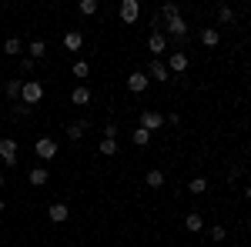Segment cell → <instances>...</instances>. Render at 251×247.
Returning a JSON list of instances; mask_svg holds the SVG:
<instances>
[{"label": "cell", "instance_id": "obj_1", "mask_svg": "<svg viewBox=\"0 0 251 247\" xmlns=\"http://www.w3.org/2000/svg\"><path fill=\"white\" fill-rule=\"evenodd\" d=\"M20 100L27 104V107H34L44 100V84L40 80H24V87H20Z\"/></svg>", "mask_w": 251, "mask_h": 247}, {"label": "cell", "instance_id": "obj_2", "mask_svg": "<svg viewBox=\"0 0 251 247\" xmlns=\"http://www.w3.org/2000/svg\"><path fill=\"white\" fill-rule=\"evenodd\" d=\"M34 151H37L40 160H54V157H57V151H60V144L54 140V137H37Z\"/></svg>", "mask_w": 251, "mask_h": 247}, {"label": "cell", "instance_id": "obj_3", "mask_svg": "<svg viewBox=\"0 0 251 247\" xmlns=\"http://www.w3.org/2000/svg\"><path fill=\"white\" fill-rule=\"evenodd\" d=\"M17 140H14V137H0V160H3V164H7V167H14V164H17Z\"/></svg>", "mask_w": 251, "mask_h": 247}, {"label": "cell", "instance_id": "obj_4", "mask_svg": "<svg viewBox=\"0 0 251 247\" xmlns=\"http://www.w3.org/2000/svg\"><path fill=\"white\" fill-rule=\"evenodd\" d=\"M141 127H144V131H161V127H164V117H161V111H151V107H148V111H141Z\"/></svg>", "mask_w": 251, "mask_h": 247}, {"label": "cell", "instance_id": "obj_5", "mask_svg": "<svg viewBox=\"0 0 251 247\" xmlns=\"http://www.w3.org/2000/svg\"><path fill=\"white\" fill-rule=\"evenodd\" d=\"M168 44H171V40L164 37L161 30H154V34L148 37V50L154 54V60H161V54H168Z\"/></svg>", "mask_w": 251, "mask_h": 247}, {"label": "cell", "instance_id": "obj_6", "mask_svg": "<svg viewBox=\"0 0 251 247\" xmlns=\"http://www.w3.org/2000/svg\"><path fill=\"white\" fill-rule=\"evenodd\" d=\"M117 14H121L124 23H137V17H141V3H137V0H121V10H117Z\"/></svg>", "mask_w": 251, "mask_h": 247}, {"label": "cell", "instance_id": "obj_7", "mask_svg": "<svg viewBox=\"0 0 251 247\" xmlns=\"http://www.w3.org/2000/svg\"><path fill=\"white\" fill-rule=\"evenodd\" d=\"M148 84H151V77L144 74V70H131V77H127V90L131 94H144Z\"/></svg>", "mask_w": 251, "mask_h": 247}, {"label": "cell", "instance_id": "obj_8", "mask_svg": "<svg viewBox=\"0 0 251 247\" xmlns=\"http://www.w3.org/2000/svg\"><path fill=\"white\" fill-rule=\"evenodd\" d=\"M188 64H191V57H188L184 50L168 54V70H171V74H184V70H188Z\"/></svg>", "mask_w": 251, "mask_h": 247}, {"label": "cell", "instance_id": "obj_9", "mask_svg": "<svg viewBox=\"0 0 251 247\" xmlns=\"http://www.w3.org/2000/svg\"><path fill=\"white\" fill-rule=\"evenodd\" d=\"M144 74L151 77V80H161V84H164V80H171L168 64H164V60H154V57H151V64H148V70H144Z\"/></svg>", "mask_w": 251, "mask_h": 247}, {"label": "cell", "instance_id": "obj_10", "mask_svg": "<svg viewBox=\"0 0 251 247\" xmlns=\"http://www.w3.org/2000/svg\"><path fill=\"white\" fill-rule=\"evenodd\" d=\"M71 104H74V107H87V104H91V87L77 84V87L71 90Z\"/></svg>", "mask_w": 251, "mask_h": 247}, {"label": "cell", "instance_id": "obj_11", "mask_svg": "<svg viewBox=\"0 0 251 247\" xmlns=\"http://www.w3.org/2000/svg\"><path fill=\"white\" fill-rule=\"evenodd\" d=\"M47 217H50V221H54V224H64V221H67V217H71V207H67V204H50V207H47Z\"/></svg>", "mask_w": 251, "mask_h": 247}, {"label": "cell", "instance_id": "obj_12", "mask_svg": "<svg viewBox=\"0 0 251 247\" xmlns=\"http://www.w3.org/2000/svg\"><path fill=\"white\" fill-rule=\"evenodd\" d=\"M64 47H67L71 54H77L80 47H84V34H80V30H67V34H64Z\"/></svg>", "mask_w": 251, "mask_h": 247}, {"label": "cell", "instance_id": "obj_13", "mask_svg": "<svg viewBox=\"0 0 251 247\" xmlns=\"http://www.w3.org/2000/svg\"><path fill=\"white\" fill-rule=\"evenodd\" d=\"M27 57L30 60H44L47 57V40H30V44H27Z\"/></svg>", "mask_w": 251, "mask_h": 247}, {"label": "cell", "instance_id": "obj_14", "mask_svg": "<svg viewBox=\"0 0 251 247\" xmlns=\"http://www.w3.org/2000/svg\"><path fill=\"white\" fill-rule=\"evenodd\" d=\"M87 127H91V120H80V124H71V127H67V140H71V144H77V140H84V134H87Z\"/></svg>", "mask_w": 251, "mask_h": 247}, {"label": "cell", "instance_id": "obj_15", "mask_svg": "<svg viewBox=\"0 0 251 247\" xmlns=\"http://www.w3.org/2000/svg\"><path fill=\"white\" fill-rule=\"evenodd\" d=\"M47 180H50V174H47V167H34V171L27 174V184H30V187H44Z\"/></svg>", "mask_w": 251, "mask_h": 247}, {"label": "cell", "instance_id": "obj_16", "mask_svg": "<svg viewBox=\"0 0 251 247\" xmlns=\"http://www.w3.org/2000/svg\"><path fill=\"white\" fill-rule=\"evenodd\" d=\"M201 44H204V47H218V44H221V30H218V27H204V30H201Z\"/></svg>", "mask_w": 251, "mask_h": 247}, {"label": "cell", "instance_id": "obj_17", "mask_svg": "<svg viewBox=\"0 0 251 247\" xmlns=\"http://www.w3.org/2000/svg\"><path fill=\"white\" fill-rule=\"evenodd\" d=\"M184 227H188V234H201V230H204V221H201V214L188 210V217H184Z\"/></svg>", "mask_w": 251, "mask_h": 247}, {"label": "cell", "instance_id": "obj_18", "mask_svg": "<svg viewBox=\"0 0 251 247\" xmlns=\"http://www.w3.org/2000/svg\"><path fill=\"white\" fill-rule=\"evenodd\" d=\"M144 184H148L151 190H161V187H164V171L151 167V171H148V177H144Z\"/></svg>", "mask_w": 251, "mask_h": 247}, {"label": "cell", "instance_id": "obj_19", "mask_svg": "<svg viewBox=\"0 0 251 247\" xmlns=\"http://www.w3.org/2000/svg\"><path fill=\"white\" fill-rule=\"evenodd\" d=\"M3 54H10V57L24 54V40H20V37H7V40H3Z\"/></svg>", "mask_w": 251, "mask_h": 247}, {"label": "cell", "instance_id": "obj_20", "mask_svg": "<svg viewBox=\"0 0 251 247\" xmlns=\"http://www.w3.org/2000/svg\"><path fill=\"white\" fill-rule=\"evenodd\" d=\"M97 151L104 154V157H117V140L114 137H100V147Z\"/></svg>", "mask_w": 251, "mask_h": 247}, {"label": "cell", "instance_id": "obj_21", "mask_svg": "<svg viewBox=\"0 0 251 247\" xmlns=\"http://www.w3.org/2000/svg\"><path fill=\"white\" fill-rule=\"evenodd\" d=\"M234 20H238V14H234L231 7H225V3H221V7H218V23H225V27H228V23H234Z\"/></svg>", "mask_w": 251, "mask_h": 247}, {"label": "cell", "instance_id": "obj_22", "mask_svg": "<svg viewBox=\"0 0 251 247\" xmlns=\"http://www.w3.org/2000/svg\"><path fill=\"white\" fill-rule=\"evenodd\" d=\"M71 70H74L77 80H87V77H91V64H87V60H74V67H71Z\"/></svg>", "mask_w": 251, "mask_h": 247}, {"label": "cell", "instance_id": "obj_23", "mask_svg": "<svg viewBox=\"0 0 251 247\" xmlns=\"http://www.w3.org/2000/svg\"><path fill=\"white\" fill-rule=\"evenodd\" d=\"M20 87H24V80H7V84H3V94L10 97V100H17V97H20Z\"/></svg>", "mask_w": 251, "mask_h": 247}, {"label": "cell", "instance_id": "obj_24", "mask_svg": "<svg viewBox=\"0 0 251 247\" xmlns=\"http://www.w3.org/2000/svg\"><path fill=\"white\" fill-rule=\"evenodd\" d=\"M157 17H161V20H171V17H181V7H177V3H164V7H161V14H157Z\"/></svg>", "mask_w": 251, "mask_h": 247}, {"label": "cell", "instance_id": "obj_25", "mask_svg": "<svg viewBox=\"0 0 251 247\" xmlns=\"http://www.w3.org/2000/svg\"><path fill=\"white\" fill-rule=\"evenodd\" d=\"M131 137H134V144H137V147H144V144L151 140V131H144V127L137 124V127H134V134H131Z\"/></svg>", "mask_w": 251, "mask_h": 247}, {"label": "cell", "instance_id": "obj_26", "mask_svg": "<svg viewBox=\"0 0 251 247\" xmlns=\"http://www.w3.org/2000/svg\"><path fill=\"white\" fill-rule=\"evenodd\" d=\"M188 190H191V194H204V190H208V180H204V177H194L191 184H188Z\"/></svg>", "mask_w": 251, "mask_h": 247}, {"label": "cell", "instance_id": "obj_27", "mask_svg": "<svg viewBox=\"0 0 251 247\" xmlns=\"http://www.w3.org/2000/svg\"><path fill=\"white\" fill-rule=\"evenodd\" d=\"M80 14H84V17H94L97 14V0H80Z\"/></svg>", "mask_w": 251, "mask_h": 247}, {"label": "cell", "instance_id": "obj_28", "mask_svg": "<svg viewBox=\"0 0 251 247\" xmlns=\"http://www.w3.org/2000/svg\"><path fill=\"white\" fill-rule=\"evenodd\" d=\"M20 70L27 74V80H30V74L37 70V60H30V57H20Z\"/></svg>", "mask_w": 251, "mask_h": 247}, {"label": "cell", "instance_id": "obj_29", "mask_svg": "<svg viewBox=\"0 0 251 247\" xmlns=\"http://www.w3.org/2000/svg\"><path fill=\"white\" fill-rule=\"evenodd\" d=\"M225 237H228V230L221 227V224H214L211 227V241H225Z\"/></svg>", "mask_w": 251, "mask_h": 247}, {"label": "cell", "instance_id": "obj_30", "mask_svg": "<svg viewBox=\"0 0 251 247\" xmlns=\"http://www.w3.org/2000/svg\"><path fill=\"white\" fill-rule=\"evenodd\" d=\"M30 111H34V107H27V104H17V107H14V117H30Z\"/></svg>", "mask_w": 251, "mask_h": 247}, {"label": "cell", "instance_id": "obj_31", "mask_svg": "<svg viewBox=\"0 0 251 247\" xmlns=\"http://www.w3.org/2000/svg\"><path fill=\"white\" fill-rule=\"evenodd\" d=\"M117 134H121V131H117V124H107V127H104V137H114V140H117Z\"/></svg>", "mask_w": 251, "mask_h": 247}, {"label": "cell", "instance_id": "obj_32", "mask_svg": "<svg viewBox=\"0 0 251 247\" xmlns=\"http://www.w3.org/2000/svg\"><path fill=\"white\" fill-rule=\"evenodd\" d=\"M164 124H171V127H177V124H181V117H177V114H168V117H164Z\"/></svg>", "mask_w": 251, "mask_h": 247}, {"label": "cell", "instance_id": "obj_33", "mask_svg": "<svg viewBox=\"0 0 251 247\" xmlns=\"http://www.w3.org/2000/svg\"><path fill=\"white\" fill-rule=\"evenodd\" d=\"M245 197H248V201H251V184H248V187H245Z\"/></svg>", "mask_w": 251, "mask_h": 247}, {"label": "cell", "instance_id": "obj_34", "mask_svg": "<svg viewBox=\"0 0 251 247\" xmlns=\"http://www.w3.org/2000/svg\"><path fill=\"white\" fill-rule=\"evenodd\" d=\"M3 210H7V204H3V197H0V214H3Z\"/></svg>", "mask_w": 251, "mask_h": 247}, {"label": "cell", "instance_id": "obj_35", "mask_svg": "<svg viewBox=\"0 0 251 247\" xmlns=\"http://www.w3.org/2000/svg\"><path fill=\"white\" fill-rule=\"evenodd\" d=\"M0 187H7V180H3V174H0Z\"/></svg>", "mask_w": 251, "mask_h": 247}]
</instances>
